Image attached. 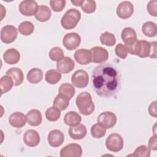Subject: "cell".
I'll use <instances>...</instances> for the list:
<instances>
[{
    "instance_id": "33",
    "label": "cell",
    "mask_w": 157,
    "mask_h": 157,
    "mask_svg": "<svg viewBox=\"0 0 157 157\" xmlns=\"http://www.w3.org/2000/svg\"><path fill=\"white\" fill-rule=\"evenodd\" d=\"M58 92L60 94H64L68 97L70 99L74 96L75 93V88L72 85L69 83H63L58 89Z\"/></svg>"
},
{
    "instance_id": "6",
    "label": "cell",
    "mask_w": 157,
    "mask_h": 157,
    "mask_svg": "<svg viewBox=\"0 0 157 157\" xmlns=\"http://www.w3.org/2000/svg\"><path fill=\"white\" fill-rule=\"evenodd\" d=\"M71 82L72 85L77 88H85L88 85L89 82L88 74L84 70H77L72 75Z\"/></svg>"
},
{
    "instance_id": "43",
    "label": "cell",
    "mask_w": 157,
    "mask_h": 157,
    "mask_svg": "<svg viewBox=\"0 0 157 157\" xmlns=\"http://www.w3.org/2000/svg\"><path fill=\"white\" fill-rule=\"evenodd\" d=\"M156 103H157V101H155L153 102H152L149 107H148V113L149 114L154 117V118H156L157 117V110H156Z\"/></svg>"
},
{
    "instance_id": "42",
    "label": "cell",
    "mask_w": 157,
    "mask_h": 157,
    "mask_svg": "<svg viewBox=\"0 0 157 157\" xmlns=\"http://www.w3.org/2000/svg\"><path fill=\"white\" fill-rule=\"evenodd\" d=\"M148 147L150 148V150L156 151L157 150V136L156 134H154L152 136L148 143Z\"/></svg>"
},
{
    "instance_id": "2",
    "label": "cell",
    "mask_w": 157,
    "mask_h": 157,
    "mask_svg": "<svg viewBox=\"0 0 157 157\" xmlns=\"http://www.w3.org/2000/svg\"><path fill=\"white\" fill-rule=\"evenodd\" d=\"M128 52L140 58L156 57V42H148L145 40H137L134 45L128 49Z\"/></svg>"
},
{
    "instance_id": "35",
    "label": "cell",
    "mask_w": 157,
    "mask_h": 157,
    "mask_svg": "<svg viewBox=\"0 0 157 157\" xmlns=\"http://www.w3.org/2000/svg\"><path fill=\"white\" fill-rule=\"evenodd\" d=\"M48 56L52 61L57 62L64 57L62 48L59 47H54L52 48L48 52Z\"/></svg>"
},
{
    "instance_id": "12",
    "label": "cell",
    "mask_w": 157,
    "mask_h": 157,
    "mask_svg": "<svg viewBox=\"0 0 157 157\" xmlns=\"http://www.w3.org/2000/svg\"><path fill=\"white\" fill-rule=\"evenodd\" d=\"M82 155V148L76 143L69 144L60 150L61 157H80Z\"/></svg>"
},
{
    "instance_id": "40",
    "label": "cell",
    "mask_w": 157,
    "mask_h": 157,
    "mask_svg": "<svg viewBox=\"0 0 157 157\" xmlns=\"http://www.w3.org/2000/svg\"><path fill=\"white\" fill-rule=\"evenodd\" d=\"M115 52L116 55L121 59H125L128 53L126 46L121 43L116 45L115 48Z\"/></svg>"
},
{
    "instance_id": "31",
    "label": "cell",
    "mask_w": 157,
    "mask_h": 157,
    "mask_svg": "<svg viewBox=\"0 0 157 157\" xmlns=\"http://www.w3.org/2000/svg\"><path fill=\"white\" fill-rule=\"evenodd\" d=\"M99 39L102 44L108 47L113 46L116 44V38L115 35L107 31L102 33L100 36Z\"/></svg>"
},
{
    "instance_id": "30",
    "label": "cell",
    "mask_w": 157,
    "mask_h": 157,
    "mask_svg": "<svg viewBox=\"0 0 157 157\" xmlns=\"http://www.w3.org/2000/svg\"><path fill=\"white\" fill-rule=\"evenodd\" d=\"M14 85L12 78L6 75H4L1 78L0 80V87H1V94L6 93L10 91L12 86Z\"/></svg>"
},
{
    "instance_id": "22",
    "label": "cell",
    "mask_w": 157,
    "mask_h": 157,
    "mask_svg": "<svg viewBox=\"0 0 157 157\" xmlns=\"http://www.w3.org/2000/svg\"><path fill=\"white\" fill-rule=\"evenodd\" d=\"M3 59L5 63L8 64H15L20 59V54L15 48H9L4 53Z\"/></svg>"
},
{
    "instance_id": "18",
    "label": "cell",
    "mask_w": 157,
    "mask_h": 157,
    "mask_svg": "<svg viewBox=\"0 0 157 157\" xmlns=\"http://www.w3.org/2000/svg\"><path fill=\"white\" fill-rule=\"evenodd\" d=\"M68 133L71 139L74 140H80L86 136L87 129L84 124L80 123L77 126H71L68 129Z\"/></svg>"
},
{
    "instance_id": "17",
    "label": "cell",
    "mask_w": 157,
    "mask_h": 157,
    "mask_svg": "<svg viewBox=\"0 0 157 157\" xmlns=\"http://www.w3.org/2000/svg\"><path fill=\"white\" fill-rule=\"evenodd\" d=\"M40 138L39 133L34 129L26 131L23 135L24 143L29 147H34L39 145Z\"/></svg>"
},
{
    "instance_id": "44",
    "label": "cell",
    "mask_w": 157,
    "mask_h": 157,
    "mask_svg": "<svg viewBox=\"0 0 157 157\" xmlns=\"http://www.w3.org/2000/svg\"><path fill=\"white\" fill-rule=\"evenodd\" d=\"M71 3L75 6H80L83 2V0H74L71 1Z\"/></svg>"
},
{
    "instance_id": "37",
    "label": "cell",
    "mask_w": 157,
    "mask_h": 157,
    "mask_svg": "<svg viewBox=\"0 0 157 157\" xmlns=\"http://www.w3.org/2000/svg\"><path fill=\"white\" fill-rule=\"evenodd\" d=\"M82 10L86 13H92L96 9V4L94 1L83 0V2L80 6Z\"/></svg>"
},
{
    "instance_id": "19",
    "label": "cell",
    "mask_w": 157,
    "mask_h": 157,
    "mask_svg": "<svg viewBox=\"0 0 157 157\" xmlns=\"http://www.w3.org/2000/svg\"><path fill=\"white\" fill-rule=\"evenodd\" d=\"M74 58L78 64L82 65H86L92 62L90 50L85 48L77 50L74 53Z\"/></svg>"
},
{
    "instance_id": "7",
    "label": "cell",
    "mask_w": 157,
    "mask_h": 157,
    "mask_svg": "<svg viewBox=\"0 0 157 157\" xmlns=\"http://www.w3.org/2000/svg\"><path fill=\"white\" fill-rule=\"evenodd\" d=\"M117 121L116 115L112 112H102L98 117L97 121L100 125L105 129H110L113 128Z\"/></svg>"
},
{
    "instance_id": "1",
    "label": "cell",
    "mask_w": 157,
    "mask_h": 157,
    "mask_svg": "<svg viewBox=\"0 0 157 157\" xmlns=\"http://www.w3.org/2000/svg\"><path fill=\"white\" fill-rule=\"evenodd\" d=\"M92 86L96 94L101 97L115 96L121 88V74L111 63L101 64L92 72Z\"/></svg>"
},
{
    "instance_id": "8",
    "label": "cell",
    "mask_w": 157,
    "mask_h": 157,
    "mask_svg": "<svg viewBox=\"0 0 157 157\" xmlns=\"http://www.w3.org/2000/svg\"><path fill=\"white\" fill-rule=\"evenodd\" d=\"M38 4L33 0L22 1L18 6L19 12L24 16L31 17L35 15L38 9Z\"/></svg>"
},
{
    "instance_id": "41",
    "label": "cell",
    "mask_w": 157,
    "mask_h": 157,
    "mask_svg": "<svg viewBox=\"0 0 157 157\" xmlns=\"http://www.w3.org/2000/svg\"><path fill=\"white\" fill-rule=\"evenodd\" d=\"M147 9L150 15L153 17L157 16V1L155 0L150 1L147 6Z\"/></svg>"
},
{
    "instance_id": "4",
    "label": "cell",
    "mask_w": 157,
    "mask_h": 157,
    "mask_svg": "<svg viewBox=\"0 0 157 157\" xmlns=\"http://www.w3.org/2000/svg\"><path fill=\"white\" fill-rule=\"evenodd\" d=\"M81 18V13L76 9H70L67 10L61 20V25L65 29L74 28Z\"/></svg>"
},
{
    "instance_id": "16",
    "label": "cell",
    "mask_w": 157,
    "mask_h": 157,
    "mask_svg": "<svg viewBox=\"0 0 157 157\" xmlns=\"http://www.w3.org/2000/svg\"><path fill=\"white\" fill-rule=\"evenodd\" d=\"M56 70L62 74L71 72L75 67L74 61L69 56H64L56 63Z\"/></svg>"
},
{
    "instance_id": "11",
    "label": "cell",
    "mask_w": 157,
    "mask_h": 157,
    "mask_svg": "<svg viewBox=\"0 0 157 157\" xmlns=\"http://www.w3.org/2000/svg\"><path fill=\"white\" fill-rule=\"evenodd\" d=\"M121 38L124 43L127 50L132 47L137 40V34L135 30L131 27L124 28L121 33Z\"/></svg>"
},
{
    "instance_id": "27",
    "label": "cell",
    "mask_w": 157,
    "mask_h": 157,
    "mask_svg": "<svg viewBox=\"0 0 157 157\" xmlns=\"http://www.w3.org/2000/svg\"><path fill=\"white\" fill-rule=\"evenodd\" d=\"M70 99L66 96L59 93L54 99L53 105L60 110L66 109L69 104Z\"/></svg>"
},
{
    "instance_id": "3",
    "label": "cell",
    "mask_w": 157,
    "mask_h": 157,
    "mask_svg": "<svg viewBox=\"0 0 157 157\" xmlns=\"http://www.w3.org/2000/svg\"><path fill=\"white\" fill-rule=\"evenodd\" d=\"M75 103L80 113L83 115H90L94 110V104L91 96L87 91L80 93L76 98Z\"/></svg>"
},
{
    "instance_id": "26",
    "label": "cell",
    "mask_w": 157,
    "mask_h": 157,
    "mask_svg": "<svg viewBox=\"0 0 157 157\" xmlns=\"http://www.w3.org/2000/svg\"><path fill=\"white\" fill-rule=\"evenodd\" d=\"M43 72L39 68H33L28 72L26 78L28 81L33 84H36L41 82L43 78Z\"/></svg>"
},
{
    "instance_id": "23",
    "label": "cell",
    "mask_w": 157,
    "mask_h": 157,
    "mask_svg": "<svg viewBox=\"0 0 157 157\" xmlns=\"http://www.w3.org/2000/svg\"><path fill=\"white\" fill-rule=\"evenodd\" d=\"M6 74L12 78L15 86H18L21 85L23 82V73L22 71L18 67L10 68L6 71Z\"/></svg>"
},
{
    "instance_id": "13",
    "label": "cell",
    "mask_w": 157,
    "mask_h": 157,
    "mask_svg": "<svg viewBox=\"0 0 157 157\" xmlns=\"http://www.w3.org/2000/svg\"><path fill=\"white\" fill-rule=\"evenodd\" d=\"M116 13L119 18L123 20L128 19L134 13V6L129 1H123L118 5Z\"/></svg>"
},
{
    "instance_id": "29",
    "label": "cell",
    "mask_w": 157,
    "mask_h": 157,
    "mask_svg": "<svg viewBox=\"0 0 157 157\" xmlns=\"http://www.w3.org/2000/svg\"><path fill=\"white\" fill-rule=\"evenodd\" d=\"M61 78V74L56 69H50L45 75V81L51 85L57 83Z\"/></svg>"
},
{
    "instance_id": "20",
    "label": "cell",
    "mask_w": 157,
    "mask_h": 157,
    "mask_svg": "<svg viewBox=\"0 0 157 157\" xmlns=\"http://www.w3.org/2000/svg\"><path fill=\"white\" fill-rule=\"evenodd\" d=\"M26 116L23 113L16 112L12 113L9 117V124L14 128H21L26 123Z\"/></svg>"
},
{
    "instance_id": "34",
    "label": "cell",
    "mask_w": 157,
    "mask_h": 157,
    "mask_svg": "<svg viewBox=\"0 0 157 157\" xmlns=\"http://www.w3.org/2000/svg\"><path fill=\"white\" fill-rule=\"evenodd\" d=\"M45 115L49 121H56L61 117V110L54 106L50 107L46 110Z\"/></svg>"
},
{
    "instance_id": "39",
    "label": "cell",
    "mask_w": 157,
    "mask_h": 157,
    "mask_svg": "<svg viewBox=\"0 0 157 157\" xmlns=\"http://www.w3.org/2000/svg\"><path fill=\"white\" fill-rule=\"evenodd\" d=\"M65 0H51L50 1V6L52 9L56 12H61L65 7Z\"/></svg>"
},
{
    "instance_id": "10",
    "label": "cell",
    "mask_w": 157,
    "mask_h": 157,
    "mask_svg": "<svg viewBox=\"0 0 157 157\" xmlns=\"http://www.w3.org/2000/svg\"><path fill=\"white\" fill-rule=\"evenodd\" d=\"M81 37L77 33H69L66 34L63 39V44L68 50L76 49L80 44Z\"/></svg>"
},
{
    "instance_id": "15",
    "label": "cell",
    "mask_w": 157,
    "mask_h": 157,
    "mask_svg": "<svg viewBox=\"0 0 157 157\" xmlns=\"http://www.w3.org/2000/svg\"><path fill=\"white\" fill-rule=\"evenodd\" d=\"M64 140V134L59 129H53L48 134L47 141L49 145L54 148L61 146Z\"/></svg>"
},
{
    "instance_id": "28",
    "label": "cell",
    "mask_w": 157,
    "mask_h": 157,
    "mask_svg": "<svg viewBox=\"0 0 157 157\" xmlns=\"http://www.w3.org/2000/svg\"><path fill=\"white\" fill-rule=\"evenodd\" d=\"M142 31L147 37H155L157 34L156 25L152 21L145 22L142 26Z\"/></svg>"
},
{
    "instance_id": "14",
    "label": "cell",
    "mask_w": 157,
    "mask_h": 157,
    "mask_svg": "<svg viewBox=\"0 0 157 157\" xmlns=\"http://www.w3.org/2000/svg\"><path fill=\"white\" fill-rule=\"evenodd\" d=\"M91 61L94 63H104L109 58L108 51L101 47L95 46L90 50Z\"/></svg>"
},
{
    "instance_id": "5",
    "label": "cell",
    "mask_w": 157,
    "mask_h": 157,
    "mask_svg": "<svg viewBox=\"0 0 157 157\" xmlns=\"http://www.w3.org/2000/svg\"><path fill=\"white\" fill-rule=\"evenodd\" d=\"M105 144L106 148L109 151L117 153L123 149L124 141L119 134L112 133L107 137Z\"/></svg>"
},
{
    "instance_id": "36",
    "label": "cell",
    "mask_w": 157,
    "mask_h": 157,
    "mask_svg": "<svg viewBox=\"0 0 157 157\" xmlns=\"http://www.w3.org/2000/svg\"><path fill=\"white\" fill-rule=\"evenodd\" d=\"M106 134V129L100 125L99 123L93 124L91 128V134L93 137L100 139L104 137Z\"/></svg>"
},
{
    "instance_id": "38",
    "label": "cell",
    "mask_w": 157,
    "mask_h": 157,
    "mask_svg": "<svg viewBox=\"0 0 157 157\" xmlns=\"http://www.w3.org/2000/svg\"><path fill=\"white\" fill-rule=\"evenodd\" d=\"M151 151L150 148L144 145H140L136 148L134 151V153L131 155L132 156H137V157H149L150 156Z\"/></svg>"
},
{
    "instance_id": "32",
    "label": "cell",
    "mask_w": 157,
    "mask_h": 157,
    "mask_svg": "<svg viewBox=\"0 0 157 157\" xmlns=\"http://www.w3.org/2000/svg\"><path fill=\"white\" fill-rule=\"evenodd\" d=\"M34 29V25L29 21L21 22L18 27L19 33L23 36H29L31 34Z\"/></svg>"
},
{
    "instance_id": "9",
    "label": "cell",
    "mask_w": 157,
    "mask_h": 157,
    "mask_svg": "<svg viewBox=\"0 0 157 157\" xmlns=\"http://www.w3.org/2000/svg\"><path fill=\"white\" fill-rule=\"evenodd\" d=\"M17 29L12 25H6L1 30V40L5 44L12 43L17 39Z\"/></svg>"
},
{
    "instance_id": "21",
    "label": "cell",
    "mask_w": 157,
    "mask_h": 157,
    "mask_svg": "<svg viewBox=\"0 0 157 157\" xmlns=\"http://www.w3.org/2000/svg\"><path fill=\"white\" fill-rule=\"evenodd\" d=\"M28 123L31 126H37L40 125L42 121L41 112L37 109H31L26 114Z\"/></svg>"
},
{
    "instance_id": "24",
    "label": "cell",
    "mask_w": 157,
    "mask_h": 157,
    "mask_svg": "<svg viewBox=\"0 0 157 157\" xmlns=\"http://www.w3.org/2000/svg\"><path fill=\"white\" fill-rule=\"evenodd\" d=\"M64 123L69 126H75L80 123L82 117L75 111H70L67 112L64 117Z\"/></svg>"
},
{
    "instance_id": "25",
    "label": "cell",
    "mask_w": 157,
    "mask_h": 157,
    "mask_svg": "<svg viewBox=\"0 0 157 157\" xmlns=\"http://www.w3.org/2000/svg\"><path fill=\"white\" fill-rule=\"evenodd\" d=\"M52 12L50 8L45 5L39 6L37 11L35 14L36 19L40 22L47 21L51 17Z\"/></svg>"
}]
</instances>
